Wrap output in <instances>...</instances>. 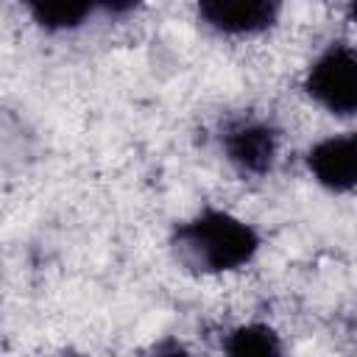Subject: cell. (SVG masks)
Here are the masks:
<instances>
[{
    "mask_svg": "<svg viewBox=\"0 0 357 357\" xmlns=\"http://www.w3.org/2000/svg\"><path fill=\"white\" fill-rule=\"evenodd\" d=\"M259 234L245 220L223 209H201L173 231L176 259L192 273H226L254 259Z\"/></svg>",
    "mask_w": 357,
    "mask_h": 357,
    "instance_id": "obj_1",
    "label": "cell"
},
{
    "mask_svg": "<svg viewBox=\"0 0 357 357\" xmlns=\"http://www.w3.org/2000/svg\"><path fill=\"white\" fill-rule=\"evenodd\" d=\"M304 92L335 117L357 114V47L332 42L307 70Z\"/></svg>",
    "mask_w": 357,
    "mask_h": 357,
    "instance_id": "obj_2",
    "label": "cell"
},
{
    "mask_svg": "<svg viewBox=\"0 0 357 357\" xmlns=\"http://www.w3.org/2000/svg\"><path fill=\"white\" fill-rule=\"evenodd\" d=\"M220 145L226 159L248 176H265L273 162H276V148H279V134L271 123L257 120V117H240L231 120L223 134Z\"/></svg>",
    "mask_w": 357,
    "mask_h": 357,
    "instance_id": "obj_3",
    "label": "cell"
},
{
    "mask_svg": "<svg viewBox=\"0 0 357 357\" xmlns=\"http://www.w3.org/2000/svg\"><path fill=\"white\" fill-rule=\"evenodd\" d=\"M198 17L218 33L254 36L279 17V0H198Z\"/></svg>",
    "mask_w": 357,
    "mask_h": 357,
    "instance_id": "obj_4",
    "label": "cell"
},
{
    "mask_svg": "<svg viewBox=\"0 0 357 357\" xmlns=\"http://www.w3.org/2000/svg\"><path fill=\"white\" fill-rule=\"evenodd\" d=\"M307 167L315 181L332 192L357 190V131L315 142L307 153Z\"/></svg>",
    "mask_w": 357,
    "mask_h": 357,
    "instance_id": "obj_5",
    "label": "cell"
},
{
    "mask_svg": "<svg viewBox=\"0 0 357 357\" xmlns=\"http://www.w3.org/2000/svg\"><path fill=\"white\" fill-rule=\"evenodd\" d=\"M22 3L31 20L45 31H73L95 8L92 0H22Z\"/></svg>",
    "mask_w": 357,
    "mask_h": 357,
    "instance_id": "obj_6",
    "label": "cell"
},
{
    "mask_svg": "<svg viewBox=\"0 0 357 357\" xmlns=\"http://www.w3.org/2000/svg\"><path fill=\"white\" fill-rule=\"evenodd\" d=\"M223 349L229 354H279L282 351V343H279V335L265 326V324H245V326H237L226 335V343Z\"/></svg>",
    "mask_w": 357,
    "mask_h": 357,
    "instance_id": "obj_7",
    "label": "cell"
},
{
    "mask_svg": "<svg viewBox=\"0 0 357 357\" xmlns=\"http://www.w3.org/2000/svg\"><path fill=\"white\" fill-rule=\"evenodd\" d=\"M142 0H92V6L95 8H100V11H106V14H131L137 6H139Z\"/></svg>",
    "mask_w": 357,
    "mask_h": 357,
    "instance_id": "obj_8",
    "label": "cell"
},
{
    "mask_svg": "<svg viewBox=\"0 0 357 357\" xmlns=\"http://www.w3.org/2000/svg\"><path fill=\"white\" fill-rule=\"evenodd\" d=\"M349 17L351 22H357V0H349Z\"/></svg>",
    "mask_w": 357,
    "mask_h": 357,
    "instance_id": "obj_9",
    "label": "cell"
}]
</instances>
